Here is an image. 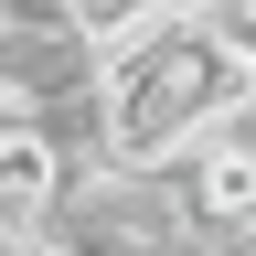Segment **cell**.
Returning a JSON list of instances; mask_svg holds the SVG:
<instances>
[{"label": "cell", "instance_id": "cell-1", "mask_svg": "<svg viewBox=\"0 0 256 256\" xmlns=\"http://www.w3.org/2000/svg\"><path fill=\"white\" fill-rule=\"evenodd\" d=\"M246 96H256V54L214 43V32L182 22V11H150L139 32H118V43L96 54V75H86V139H96V160L160 171L182 139L246 118Z\"/></svg>", "mask_w": 256, "mask_h": 256}, {"label": "cell", "instance_id": "cell-2", "mask_svg": "<svg viewBox=\"0 0 256 256\" xmlns=\"http://www.w3.org/2000/svg\"><path fill=\"white\" fill-rule=\"evenodd\" d=\"M160 182H171V203H182L192 235H256V139H246V118L182 139L160 160Z\"/></svg>", "mask_w": 256, "mask_h": 256}]
</instances>
